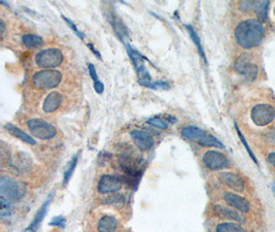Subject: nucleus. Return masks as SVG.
Listing matches in <instances>:
<instances>
[{
	"mask_svg": "<svg viewBox=\"0 0 275 232\" xmlns=\"http://www.w3.org/2000/svg\"><path fill=\"white\" fill-rule=\"evenodd\" d=\"M238 45L244 49L259 46L264 38V27L259 20L249 19L240 22L235 29Z\"/></svg>",
	"mask_w": 275,
	"mask_h": 232,
	"instance_id": "obj_1",
	"label": "nucleus"
},
{
	"mask_svg": "<svg viewBox=\"0 0 275 232\" xmlns=\"http://www.w3.org/2000/svg\"><path fill=\"white\" fill-rule=\"evenodd\" d=\"M119 165L125 173V182L132 189H137L145 162L142 157L136 155L133 151L123 152L119 157Z\"/></svg>",
	"mask_w": 275,
	"mask_h": 232,
	"instance_id": "obj_2",
	"label": "nucleus"
},
{
	"mask_svg": "<svg viewBox=\"0 0 275 232\" xmlns=\"http://www.w3.org/2000/svg\"><path fill=\"white\" fill-rule=\"evenodd\" d=\"M180 133L185 138H187L189 140H193L202 147L225 149L224 144L217 137L207 133L206 131H204L203 129H201L199 127L187 126V127L181 129Z\"/></svg>",
	"mask_w": 275,
	"mask_h": 232,
	"instance_id": "obj_3",
	"label": "nucleus"
},
{
	"mask_svg": "<svg viewBox=\"0 0 275 232\" xmlns=\"http://www.w3.org/2000/svg\"><path fill=\"white\" fill-rule=\"evenodd\" d=\"M62 81V73L56 69H44L32 78V85L38 90H49L59 86Z\"/></svg>",
	"mask_w": 275,
	"mask_h": 232,
	"instance_id": "obj_4",
	"label": "nucleus"
},
{
	"mask_svg": "<svg viewBox=\"0 0 275 232\" xmlns=\"http://www.w3.org/2000/svg\"><path fill=\"white\" fill-rule=\"evenodd\" d=\"M64 60L63 53L59 49L51 48L37 53L35 62L38 67L44 69H54L62 64Z\"/></svg>",
	"mask_w": 275,
	"mask_h": 232,
	"instance_id": "obj_5",
	"label": "nucleus"
},
{
	"mask_svg": "<svg viewBox=\"0 0 275 232\" xmlns=\"http://www.w3.org/2000/svg\"><path fill=\"white\" fill-rule=\"evenodd\" d=\"M26 193V188L22 183H18L9 177L0 179V197L6 198L12 204L20 200Z\"/></svg>",
	"mask_w": 275,
	"mask_h": 232,
	"instance_id": "obj_6",
	"label": "nucleus"
},
{
	"mask_svg": "<svg viewBox=\"0 0 275 232\" xmlns=\"http://www.w3.org/2000/svg\"><path fill=\"white\" fill-rule=\"evenodd\" d=\"M27 127L30 133L42 140H50L57 135L56 128L52 124L40 118L30 119L27 122Z\"/></svg>",
	"mask_w": 275,
	"mask_h": 232,
	"instance_id": "obj_7",
	"label": "nucleus"
},
{
	"mask_svg": "<svg viewBox=\"0 0 275 232\" xmlns=\"http://www.w3.org/2000/svg\"><path fill=\"white\" fill-rule=\"evenodd\" d=\"M253 122L258 126H266L275 119V109L270 104H258L251 112Z\"/></svg>",
	"mask_w": 275,
	"mask_h": 232,
	"instance_id": "obj_8",
	"label": "nucleus"
},
{
	"mask_svg": "<svg viewBox=\"0 0 275 232\" xmlns=\"http://www.w3.org/2000/svg\"><path fill=\"white\" fill-rule=\"evenodd\" d=\"M202 161L210 170H222L230 167L229 158L223 153L217 151L206 152L202 157Z\"/></svg>",
	"mask_w": 275,
	"mask_h": 232,
	"instance_id": "obj_9",
	"label": "nucleus"
},
{
	"mask_svg": "<svg viewBox=\"0 0 275 232\" xmlns=\"http://www.w3.org/2000/svg\"><path fill=\"white\" fill-rule=\"evenodd\" d=\"M125 46H126L127 53L131 59V62L134 65V68L139 76V80H151L150 74L144 65V61H145L146 58L144 56H142L134 48H132V46H130L128 43L125 44Z\"/></svg>",
	"mask_w": 275,
	"mask_h": 232,
	"instance_id": "obj_10",
	"label": "nucleus"
},
{
	"mask_svg": "<svg viewBox=\"0 0 275 232\" xmlns=\"http://www.w3.org/2000/svg\"><path fill=\"white\" fill-rule=\"evenodd\" d=\"M123 187V181L119 177L103 175L97 185V191L101 194H114Z\"/></svg>",
	"mask_w": 275,
	"mask_h": 232,
	"instance_id": "obj_11",
	"label": "nucleus"
},
{
	"mask_svg": "<svg viewBox=\"0 0 275 232\" xmlns=\"http://www.w3.org/2000/svg\"><path fill=\"white\" fill-rule=\"evenodd\" d=\"M235 69L238 73L246 76L250 81H254L259 72L258 67L255 64H252L249 60L248 55H241L235 62Z\"/></svg>",
	"mask_w": 275,
	"mask_h": 232,
	"instance_id": "obj_12",
	"label": "nucleus"
},
{
	"mask_svg": "<svg viewBox=\"0 0 275 232\" xmlns=\"http://www.w3.org/2000/svg\"><path fill=\"white\" fill-rule=\"evenodd\" d=\"M130 136L140 151H149L155 146V138L145 131L136 129L130 132Z\"/></svg>",
	"mask_w": 275,
	"mask_h": 232,
	"instance_id": "obj_13",
	"label": "nucleus"
},
{
	"mask_svg": "<svg viewBox=\"0 0 275 232\" xmlns=\"http://www.w3.org/2000/svg\"><path fill=\"white\" fill-rule=\"evenodd\" d=\"M224 200L231 208H234L235 210L241 213H248L251 210L250 202L246 198L241 197L238 194H235L232 192H226L224 194Z\"/></svg>",
	"mask_w": 275,
	"mask_h": 232,
	"instance_id": "obj_14",
	"label": "nucleus"
},
{
	"mask_svg": "<svg viewBox=\"0 0 275 232\" xmlns=\"http://www.w3.org/2000/svg\"><path fill=\"white\" fill-rule=\"evenodd\" d=\"M64 98L63 95L61 94L58 91H52L48 94V96L46 97V99L44 100L43 103V110L46 113H51L56 111L61 104H62Z\"/></svg>",
	"mask_w": 275,
	"mask_h": 232,
	"instance_id": "obj_15",
	"label": "nucleus"
},
{
	"mask_svg": "<svg viewBox=\"0 0 275 232\" xmlns=\"http://www.w3.org/2000/svg\"><path fill=\"white\" fill-rule=\"evenodd\" d=\"M269 5V2H242L239 4V7L242 11L254 10L259 17V21L261 22L267 17Z\"/></svg>",
	"mask_w": 275,
	"mask_h": 232,
	"instance_id": "obj_16",
	"label": "nucleus"
},
{
	"mask_svg": "<svg viewBox=\"0 0 275 232\" xmlns=\"http://www.w3.org/2000/svg\"><path fill=\"white\" fill-rule=\"evenodd\" d=\"M221 180L224 184H226L230 189L236 192L244 191V182L236 173L233 172H223L221 173Z\"/></svg>",
	"mask_w": 275,
	"mask_h": 232,
	"instance_id": "obj_17",
	"label": "nucleus"
},
{
	"mask_svg": "<svg viewBox=\"0 0 275 232\" xmlns=\"http://www.w3.org/2000/svg\"><path fill=\"white\" fill-rule=\"evenodd\" d=\"M52 199H53V194H51V196L44 202V205L41 207V209H40L38 212L36 213V215H35L33 221L31 222V224L29 225V227L26 229L25 232H28V231L35 232V231L38 229V227H40L42 221L44 220L45 216L47 215V212H48V209H49V207H50V205H51Z\"/></svg>",
	"mask_w": 275,
	"mask_h": 232,
	"instance_id": "obj_18",
	"label": "nucleus"
},
{
	"mask_svg": "<svg viewBox=\"0 0 275 232\" xmlns=\"http://www.w3.org/2000/svg\"><path fill=\"white\" fill-rule=\"evenodd\" d=\"M109 21H110V24L113 28V31H114L115 35L119 37V40L123 42V44H127L126 38L129 37V32H128V29L125 26V24L122 22V20L120 18H117L113 15L110 17Z\"/></svg>",
	"mask_w": 275,
	"mask_h": 232,
	"instance_id": "obj_19",
	"label": "nucleus"
},
{
	"mask_svg": "<svg viewBox=\"0 0 275 232\" xmlns=\"http://www.w3.org/2000/svg\"><path fill=\"white\" fill-rule=\"evenodd\" d=\"M5 127H6V129L8 130V132L11 135H13L14 137L20 139L21 141H23V142H25L27 144H31V146H34V144H36V141L34 140V138L31 135H29L28 133L24 132L23 130H21L20 128L16 127L15 125L9 123Z\"/></svg>",
	"mask_w": 275,
	"mask_h": 232,
	"instance_id": "obj_20",
	"label": "nucleus"
},
{
	"mask_svg": "<svg viewBox=\"0 0 275 232\" xmlns=\"http://www.w3.org/2000/svg\"><path fill=\"white\" fill-rule=\"evenodd\" d=\"M119 221L115 217L111 215H105L103 216L97 225L98 232H115L117 229Z\"/></svg>",
	"mask_w": 275,
	"mask_h": 232,
	"instance_id": "obj_21",
	"label": "nucleus"
},
{
	"mask_svg": "<svg viewBox=\"0 0 275 232\" xmlns=\"http://www.w3.org/2000/svg\"><path fill=\"white\" fill-rule=\"evenodd\" d=\"M213 211H215V213L218 216H220L221 218L237 221L239 223H244V220L241 218V216H239L238 213H236L235 211H233L229 208H225L222 206H215L213 207Z\"/></svg>",
	"mask_w": 275,
	"mask_h": 232,
	"instance_id": "obj_22",
	"label": "nucleus"
},
{
	"mask_svg": "<svg viewBox=\"0 0 275 232\" xmlns=\"http://www.w3.org/2000/svg\"><path fill=\"white\" fill-rule=\"evenodd\" d=\"M138 83L141 86L147 87V88L154 89V90H168V89H170V85L165 81L154 82L151 80H138Z\"/></svg>",
	"mask_w": 275,
	"mask_h": 232,
	"instance_id": "obj_23",
	"label": "nucleus"
},
{
	"mask_svg": "<svg viewBox=\"0 0 275 232\" xmlns=\"http://www.w3.org/2000/svg\"><path fill=\"white\" fill-rule=\"evenodd\" d=\"M186 28H187V30H188V32H189V34H190L192 41L194 42V44H195V46H196V48H197V50H198V53H199L200 57L202 58V60L207 64L206 56H205L203 47H202V45H201V41H200V38H199L197 32L195 31V29H194L193 26H191V25H186Z\"/></svg>",
	"mask_w": 275,
	"mask_h": 232,
	"instance_id": "obj_24",
	"label": "nucleus"
},
{
	"mask_svg": "<svg viewBox=\"0 0 275 232\" xmlns=\"http://www.w3.org/2000/svg\"><path fill=\"white\" fill-rule=\"evenodd\" d=\"M22 42L25 47L29 49H36L40 48L44 44V40L35 34H25L22 37Z\"/></svg>",
	"mask_w": 275,
	"mask_h": 232,
	"instance_id": "obj_25",
	"label": "nucleus"
},
{
	"mask_svg": "<svg viewBox=\"0 0 275 232\" xmlns=\"http://www.w3.org/2000/svg\"><path fill=\"white\" fill-rule=\"evenodd\" d=\"M77 161H78V154H76L75 156H73V158L71 159V161L68 163V165L66 167V170L64 172V178H63V186L64 187L70 181V179H71V177L73 175V172L75 170V167L77 165Z\"/></svg>",
	"mask_w": 275,
	"mask_h": 232,
	"instance_id": "obj_26",
	"label": "nucleus"
},
{
	"mask_svg": "<svg viewBox=\"0 0 275 232\" xmlns=\"http://www.w3.org/2000/svg\"><path fill=\"white\" fill-rule=\"evenodd\" d=\"M217 232H246L244 229L235 223H221L216 228Z\"/></svg>",
	"mask_w": 275,
	"mask_h": 232,
	"instance_id": "obj_27",
	"label": "nucleus"
},
{
	"mask_svg": "<svg viewBox=\"0 0 275 232\" xmlns=\"http://www.w3.org/2000/svg\"><path fill=\"white\" fill-rule=\"evenodd\" d=\"M0 210H2V219L5 220L6 218L11 217L12 215V202L7 200L6 198L0 197Z\"/></svg>",
	"mask_w": 275,
	"mask_h": 232,
	"instance_id": "obj_28",
	"label": "nucleus"
},
{
	"mask_svg": "<svg viewBox=\"0 0 275 232\" xmlns=\"http://www.w3.org/2000/svg\"><path fill=\"white\" fill-rule=\"evenodd\" d=\"M147 123L151 126H154L158 129L161 130H165L168 128V121L165 120V118H161V117H151L147 120Z\"/></svg>",
	"mask_w": 275,
	"mask_h": 232,
	"instance_id": "obj_29",
	"label": "nucleus"
},
{
	"mask_svg": "<svg viewBox=\"0 0 275 232\" xmlns=\"http://www.w3.org/2000/svg\"><path fill=\"white\" fill-rule=\"evenodd\" d=\"M235 128H236V131H237V134H238V137H239V139H240V141L242 142V144H243V146H244V148H246V150H247V152L249 153V155L251 156V158H252V159L254 160V162L258 164V160H257V158H256V156L254 155V153H253V151L251 150V148H250V146H249V144H248V141H247V139H246V138H244V136H243V134L241 133V131L239 130V128H238V126H237V125H235Z\"/></svg>",
	"mask_w": 275,
	"mask_h": 232,
	"instance_id": "obj_30",
	"label": "nucleus"
},
{
	"mask_svg": "<svg viewBox=\"0 0 275 232\" xmlns=\"http://www.w3.org/2000/svg\"><path fill=\"white\" fill-rule=\"evenodd\" d=\"M62 19L65 21V23L68 25V27H69V28L71 29V30L76 34V36H77L80 40H82V41L85 40V35L83 34V32H81V31L78 30L77 27H76V25H75L70 19H68L67 17H65V16H63V15H62Z\"/></svg>",
	"mask_w": 275,
	"mask_h": 232,
	"instance_id": "obj_31",
	"label": "nucleus"
},
{
	"mask_svg": "<svg viewBox=\"0 0 275 232\" xmlns=\"http://www.w3.org/2000/svg\"><path fill=\"white\" fill-rule=\"evenodd\" d=\"M125 199L124 195L122 194H114V195H111V196H108L107 198L104 199L103 204H108V205H111V204H117V202H123Z\"/></svg>",
	"mask_w": 275,
	"mask_h": 232,
	"instance_id": "obj_32",
	"label": "nucleus"
},
{
	"mask_svg": "<svg viewBox=\"0 0 275 232\" xmlns=\"http://www.w3.org/2000/svg\"><path fill=\"white\" fill-rule=\"evenodd\" d=\"M65 224H66V220L63 216H57L53 218L52 221L50 222V226H57L60 228H64Z\"/></svg>",
	"mask_w": 275,
	"mask_h": 232,
	"instance_id": "obj_33",
	"label": "nucleus"
},
{
	"mask_svg": "<svg viewBox=\"0 0 275 232\" xmlns=\"http://www.w3.org/2000/svg\"><path fill=\"white\" fill-rule=\"evenodd\" d=\"M88 69H89V74H90L91 79L93 80L94 83L97 82V81H99V80H98V75H97V71H96L95 66H94L93 64L90 63V64L88 65Z\"/></svg>",
	"mask_w": 275,
	"mask_h": 232,
	"instance_id": "obj_34",
	"label": "nucleus"
},
{
	"mask_svg": "<svg viewBox=\"0 0 275 232\" xmlns=\"http://www.w3.org/2000/svg\"><path fill=\"white\" fill-rule=\"evenodd\" d=\"M94 90L98 93V94H102L104 91V85L101 81H97L94 83Z\"/></svg>",
	"mask_w": 275,
	"mask_h": 232,
	"instance_id": "obj_35",
	"label": "nucleus"
},
{
	"mask_svg": "<svg viewBox=\"0 0 275 232\" xmlns=\"http://www.w3.org/2000/svg\"><path fill=\"white\" fill-rule=\"evenodd\" d=\"M87 46H88V48H89V49L92 51V53H93V54H94V55H95V56L98 58L99 60H102V57H101V55H100L99 51H97L93 45L90 44V43H88V44H87Z\"/></svg>",
	"mask_w": 275,
	"mask_h": 232,
	"instance_id": "obj_36",
	"label": "nucleus"
},
{
	"mask_svg": "<svg viewBox=\"0 0 275 232\" xmlns=\"http://www.w3.org/2000/svg\"><path fill=\"white\" fill-rule=\"evenodd\" d=\"M267 136H268V140L269 141H273L275 143V128H273L270 131H268L267 132Z\"/></svg>",
	"mask_w": 275,
	"mask_h": 232,
	"instance_id": "obj_37",
	"label": "nucleus"
},
{
	"mask_svg": "<svg viewBox=\"0 0 275 232\" xmlns=\"http://www.w3.org/2000/svg\"><path fill=\"white\" fill-rule=\"evenodd\" d=\"M0 34H2V40H4V36L6 34V24L3 19L0 21Z\"/></svg>",
	"mask_w": 275,
	"mask_h": 232,
	"instance_id": "obj_38",
	"label": "nucleus"
},
{
	"mask_svg": "<svg viewBox=\"0 0 275 232\" xmlns=\"http://www.w3.org/2000/svg\"><path fill=\"white\" fill-rule=\"evenodd\" d=\"M267 160H268V162H269V163H270L272 166H274V167H275V152H274V153L269 154V155H268Z\"/></svg>",
	"mask_w": 275,
	"mask_h": 232,
	"instance_id": "obj_39",
	"label": "nucleus"
},
{
	"mask_svg": "<svg viewBox=\"0 0 275 232\" xmlns=\"http://www.w3.org/2000/svg\"><path fill=\"white\" fill-rule=\"evenodd\" d=\"M166 120L168 121V123H176L177 119L175 117H172V115H166Z\"/></svg>",
	"mask_w": 275,
	"mask_h": 232,
	"instance_id": "obj_40",
	"label": "nucleus"
},
{
	"mask_svg": "<svg viewBox=\"0 0 275 232\" xmlns=\"http://www.w3.org/2000/svg\"><path fill=\"white\" fill-rule=\"evenodd\" d=\"M274 14H275V8H274Z\"/></svg>",
	"mask_w": 275,
	"mask_h": 232,
	"instance_id": "obj_41",
	"label": "nucleus"
}]
</instances>
